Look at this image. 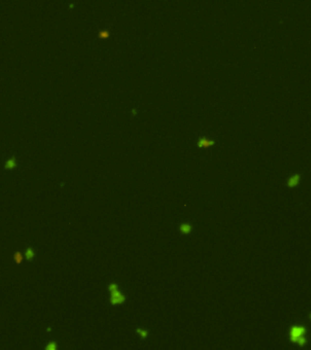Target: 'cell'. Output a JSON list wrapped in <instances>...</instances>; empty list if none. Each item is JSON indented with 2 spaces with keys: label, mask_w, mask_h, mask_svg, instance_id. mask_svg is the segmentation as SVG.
<instances>
[{
  "label": "cell",
  "mask_w": 311,
  "mask_h": 350,
  "mask_svg": "<svg viewBox=\"0 0 311 350\" xmlns=\"http://www.w3.org/2000/svg\"><path fill=\"white\" fill-rule=\"evenodd\" d=\"M306 328L302 326H294L290 328V332H289V335H290V340L291 342L296 343L297 340L298 339L299 337L303 336L304 335L306 334Z\"/></svg>",
  "instance_id": "cell-1"
},
{
  "label": "cell",
  "mask_w": 311,
  "mask_h": 350,
  "mask_svg": "<svg viewBox=\"0 0 311 350\" xmlns=\"http://www.w3.org/2000/svg\"><path fill=\"white\" fill-rule=\"evenodd\" d=\"M215 140H212V139L207 138L206 136H199L198 140L196 141V145L198 148L203 149H208L212 147L215 144Z\"/></svg>",
  "instance_id": "cell-2"
},
{
  "label": "cell",
  "mask_w": 311,
  "mask_h": 350,
  "mask_svg": "<svg viewBox=\"0 0 311 350\" xmlns=\"http://www.w3.org/2000/svg\"><path fill=\"white\" fill-rule=\"evenodd\" d=\"M110 304H113V306H116V304H120L122 303L125 302L126 298L125 296L123 295L120 292L119 290L113 291V292H110Z\"/></svg>",
  "instance_id": "cell-3"
},
{
  "label": "cell",
  "mask_w": 311,
  "mask_h": 350,
  "mask_svg": "<svg viewBox=\"0 0 311 350\" xmlns=\"http://www.w3.org/2000/svg\"><path fill=\"white\" fill-rule=\"evenodd\" d=\"M300 173H295L292 176H290L287 180V186L288 188H294V187L297 186L300 182Z\"/></svg>",
  "instance_id": "cell-4"
},
{
  "label": "cell",
  "mask_w": 311,
  "mask_h": 350,
  "mask_svg": "<svg viewBox=\"0 0 311 350\" xmlns=\"http://www.w3.org/2000/svg\"><path fill=\"white\" fill-rule=\"evenodd\" d=\"M16 166V157L13 155L10 159H8L7 160L5 163V168L6 169H13Z\"/></svg>",
  "instance_id": "cell-5"
},
{
  "label": "cell",
  "mask_w": 311,
  "mask_h": 350,
  "mask_svg": "<svg viewBox=\"0 0 311 350\" xmlns=\"http://www.w3.org/2000/svg\"><path fill=\"white\" fill-rule=\"evenodd\" d=\"M180 231H181V232L183 234H190L191 231H192V225H191L190 223H187V222L182 223L180 225Z\"/></svg>",
  "instance_id": "cell-6"
},
{
  "label": "cell",
  "mask_w": 311,
  "mask_h": 350,
  "mask_svg": "<svg viewBox=\"0 0 311 350\" xmlns=\"http://www.w3.org/2000/svg\"><path fill=\"white\" fill-rule=\"evenodd\" d=\"M25 256H26V259L28 261H31L35 256L34 251H33L31 248H28L26 250V253H25Z\"/></svg>",
  "instance_id": "cell-7"
},
{
  "label": "cell",
  "mask_w": 311,
  "mask_h": 350,
  "mask_svg": "<svg viewBox=\"0 0 311 350\" xmlns=\"http://www.w3.org/2000/svg\"><path fill=\"white\" fill-rule=\"evenodd\" d=\"M99 37L100 38H109L110 37V31L108 29H102L99 32Z\"/></svg>",
  "instance_id": "cell-8"
},
{
  "label": "cell",
  "mask_w": 311,
  "mask_h": 350,
  "mask_svg": "<svg viewBox=\"0 0 311 350\" xmlns=\"http://www.w3.org/2000/svg\"><path fill=\"white\" fill-rule=\"evenodd\" d=\"M136 332L138 333V334H140V336L141 338H146L147 336H148V332H147L146 330H144V329H141V328H137Z\"/></svg>",
  "instance_id": "cell-9"
},
{
  "label": "cell",
  "mask_w": 311,
  "mask_h": 350,
  "mask_svg": "<svg viewBox=\"0 0 311 350\" xmlns=\"http://www.w3.org/2000/svg\"><path fill=\"white\" fill-rule=\"evenodd\" d=\"M45 350H58V348H57L56 342H49L46 346Z\"/></svg>",
  "instance_id": "cell-10"
},
{
  "label": "cell",
  "mask_w": 311,
  "mask_h": 350,
  "mask_svg": "<svg viewBox=\"0 0 311 350\" xmlns=\"http://www.w3.org/2000/svg\"><path fill=\"white\" fill-rule=\"evenodd\" d=\"M108 289H109V291H110V292H113V291L119 290V286H118V284H115V283H111V284H109Z\"/></svg>",
  "instance_id": "cell-11"
},
{
  "label": "cell",
  "mask_w": 311,
  "mask_h": 350,
  "mask_svg": "<svg viewBox=\"0 0 311 350\" xmlns=\"http://www.w3.org/2000/svg\"><path fill=\"white\" fill-rule=\"evenodd\" d=\"M296 343H297V344H298L300 346H303L304 345L307 343V339H306V338L304 337V336H301V337H299Z\"/></svg>",
  "instance_id": "cell-12"
},
{
  "label": "cell",
  "mask_w": 311,
  "mask_h": 350,
  "mask_svg": "<svg viewBox=\"0 0 311 350\" xmlns=\"http://www.w3.org/2000/svg\"><path fill=\"white\" fill-rule=\"evenodd\" d=\"M14 258H15L16 263L20 264V263H21V261H22V255H21V254H20V253H16V254H15Z\"/></svg>",
  "instance_id": "cell-13"
}]
</instances>
